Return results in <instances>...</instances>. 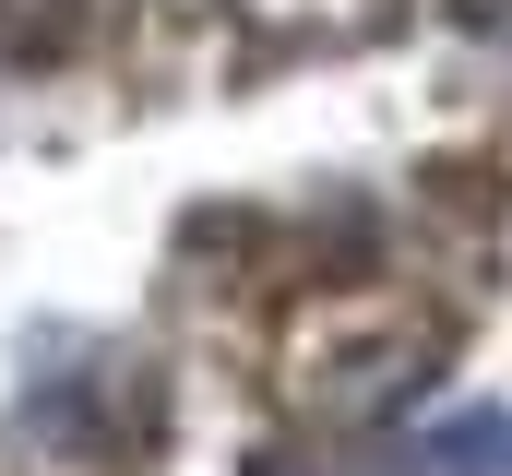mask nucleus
Wrapping results in <instances>:
<instances>
[{
  "instance_id": "1",
  "label": "nucleus",
  "mask_w": 512,
  "mask_h": 476,
  "mask_svg": "<svg viewBox=\"0 0 512 476\" xmlns=\"http://www.w3.org/2000/svg\"><path fill=\"white\" fill-rule=\"evenodd\" d=\"M429 465H441V476H512V417H465V429H441Z\"/></svg>"
}]
</instances>
